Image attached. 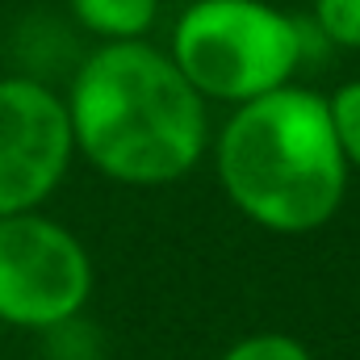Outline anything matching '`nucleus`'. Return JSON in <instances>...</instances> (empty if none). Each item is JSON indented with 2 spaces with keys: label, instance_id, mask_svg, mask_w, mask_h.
<instances>
[{
  "label": "nucleus",
  "instance_id": "nucleus-1",
  "mask_svg": "<svg viewBox=\"0 0 360 360\" xmlns=\"http://www.w3.org/2000/svg\"><path fill=\"white\" fill-rule=\"evenodd\" d=\"M76 155L134 188L184 180L210 151L205 96L155 42L96 46L63 96Z\"/></svg>",
  "mask_w": 360,
  "mask_h": 360
},
{
  "label": "nucleus",
  "instance_id": "nucleus-2",
  "mask_svg": "<svg viewBox=\"0 0 360 360\" xmlns=\"http://www.w3.org/2000/svg\"><path fill=\"white\" fill-rule=\"evenodd\" d=\"M210 147L226 201L272 235H310L344 205L352 172L323 92L285 84L256 96L231 109Z\"/></svg>",
  "mask_w": 360,
  "mask_h": 360
},
{
  "label": "nucleus",
  "instance_id": "nucleus-3",
  "mask_svg": "<svg viewBox=\"0 0 360 360\" xmlns=\"http://www.w3.org/2000/svg\"><path fill=\"white\" fill-rule=\"evenodd\" d=\"M168 55L205 105L239 109L293 84L302 25L269 0H193L172 25Z\"/></svg>",
  "mask_w": 360,
  "mask_h": 360
},
{
  "label": "nucleus",
  "instance_id": "nucleus-4",
  "mask_svg": "<svg viewBox=\"0 0 360 360\" xmlns=\"http://www.w3.org/2000/svg\"><path fill=\"white\" fill-rule=\"evenodd\" d=\"M92 297L89 248L42 210L0 218V323L59 331Z\"/></svg>",
  "mask_w": 360,
  "mask_h": 360
},
{
  "label": "nucleus",
  "instance_id": "nucleus-5",
  "mask_svg": "<svg viewBox=\"0 0 360 360\" xmlns=\"http://www.w3.org/2000/svg\"><path fill=\"white\" fill-rule=\"evenodd\" d=\"M72 160L63 96L30 76H0V218L42 210Z\"/></svg>",
  "mask_w": 360,
  "mask_h": 360
},
{
  "label": "nucleus",
  "instance_id": "nucleus-6",
  "mask_svg": "<svg viewBox=\"0 0 360 360\" xmlns=\"http://www.w3.org/2000/svg\"><path fill=\"white\" fill-rule=\"evenodd\" d=\"M160 4L164 0H68L72 17L101 46L105 42H143L160 21Z\"/></svg>",
  "mask_w": 360,
  "mask_h": 360
},
{
  "label": "nucleus",
  "instance_id": "nucleus-7",
  "mask_svg": "<svg viewBox=\"0 0 360 360\" xmlns=\"http://www.w3.org/2000/svg\"><path fill=\"white\" fill-rule=\"evenodd\" d=\"M327 113H331L348 172H360V80H348L335 92H327Z\"/></svg>",
  "mask_w": 360,
  "mask_h": 360
},
{
  "label": "nucleus",
  "instance_id": "nucleus-8",
  "mask_svg": "<svg viewBox=\"0 0 360 360\" xmlns=\"http://www.w3.org/2000/svg\"><path fill=\"white\" fill-rule=\"evenodd\" d=\"M314 25L327 42L360 51V0H314Z\"/></svg>",
  "mask_w": 360,
  "mask_h": 360
},
{
  "label": "nucleus",
  "instance_id": "nucleus-9",
  "mask_svg": "<svg viewBox=\"0 0 360 360\" xmlns=\"http://www.w3.org/2000/svg\"><path fill=\"white\" fill-rule=\"evenodd\" d=\"M222 360H314L310 348L285 331H260V335H248L239 344H231Z\"/></svg>",
  "mask_w": 360,
  "mask_h": 360
}]
</instances>
